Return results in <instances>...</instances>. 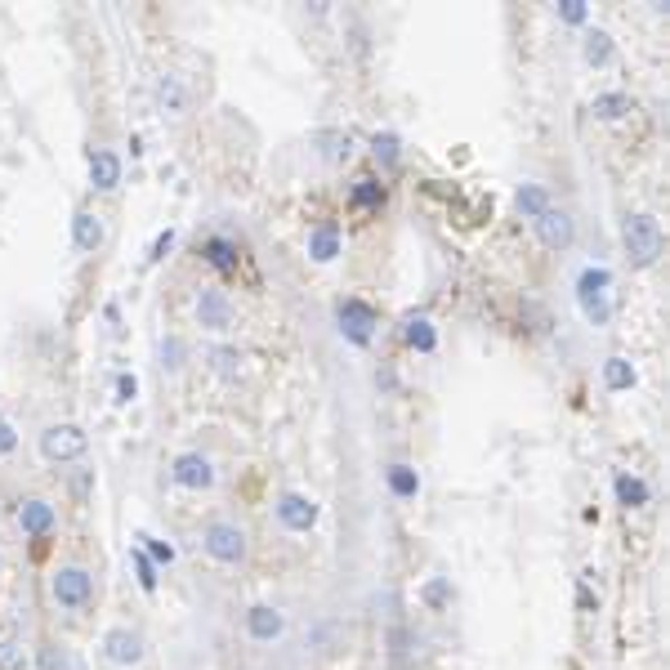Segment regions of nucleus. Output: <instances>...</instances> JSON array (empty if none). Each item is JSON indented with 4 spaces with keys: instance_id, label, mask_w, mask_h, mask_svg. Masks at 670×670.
Instances as JSON below:
<instances>
[{
    "instance_id": "nucleus-2",
    "label": "nucleus",
    "mask_w": 670,
    "mask_h": 670,
    "mask_svg": "<svg viewBox=\"0 0 670 670\" xmlns=\"http://www.w3.org/2000/svg\"><path fill=\"white\" fill-rule=\"evenodd\" d=\"M41 456L50 465H67V461H81L85 452H90V434H85L81 425H72V420H59V425H45L41 429Z\"/></svg>"
},
{
    "instance_id": "nucleus-30",
    "label": "nucleus",
    "mask_w": 670,
    "mask_h": 670,
    "mask_svg": "<svg viewBox=\"0 0 670 670\" xmlns=\"http://www.w3.org/2000/svg\"><path fill=\"white\" fill-rule=\"evenodd\" d=\"M130 559H134V572H139V586H143V590H148V595H152V590H157V563H152V559H148V554H143V550H134Z\"/></svg>"
},
{
    "instance_id": "nucleus-11",
    "label": "nucleus",
    "mask_w": 670,
    "mask_h": 670,
    "mask_svg": "<svg viewBox=\"0 0 670 670\" xmlns=\"http://www.w3.org/2000/svg\"><path fill=\"white\" fill-rule=\"evenodd\" d=\"M170 478H175L179 487H188V492H206V487H215V465L197 452H184L175 461V469H170Z\"/></svg>"
},
{
    "instance_id": "nucleus-22",
    "label": "nucleus",
    "mask_w": 670,
    "mask_h": 670,
    "mask_svg": "<svg viewBox=\"0 0 670 670\" xmlns=\"http://www.w3.org/2000/svg\"><path fill=\"white\" fill-rule=\"evenodd\" d=\"M519 210H523L528 219H536L541 210H550V193H545L541 184H523V188H519Z\"/></svg>"
},
{
    "instance_id": "nucleus-6",
    "label": "nucleus",
    "mask_w": 670,
    "mask_h": 670,
    "mask_svg": "<svg viewBox=\"0 0 670 670\" xmlns=\"http://www.w3.org/2000/svg\"><path fill=\"white\" fill-rule=\"evenodd\" d=\"M103 657H108L112 666H121V670H134V666H143V657H148V644H143V635L134 626H112L108 635H103Z\"/></svg>"
},
{
    "instance_id": "nucleus-7",
    "label": "nucleus",
    "mask_w": 670,
    "mask_h": 670,
    "mask_svg": "<svg viewBox=\"0 0 670 670\" xmlns=\"http://www.w3.org/2000/svg\"><path fill=\"white\" fill-rule=\"evenodd\" d=\"M18 528L23 536H32V541H45V536L59 532V510H54L50 501H41V496H32V501H18Z\"/></svg>"
},
{
    "instance_id": "nucleus-39",
    "label": "nucleus",
    "mask_w": 670,
    "mask_h": 670,
    "mask_svg": "<svg viewBox=\"0 0 670 670\" xmlns=\"http://www.w3.org/2000/svg\"><path fill=\"white\" fill-rule=\"evenodd\" d=\"M134 394H139V380H134V376H121V380H117V398L130 402Z\"/></svg>"
},
{
    "instance_id": "nucleus-24",
    "label": "nucleus",
    "mask_w": 670,
    "mask_h": 670,
    "mask_svg": "<svg viewBox=\"0 0 670 670\" xmlns=\"http://www.w3.org/2000/svg\"><path fill=\"white\" fill-rule=\"evenodd\" d=\"M206 260L219 268V273H233L237 268V251L224 242V237H215V242H206Z\"/></svg>"
},
{
    "instance_id": "nucleus-23",
    "label": "nucleus",
    "mask_w": 670,
    "mask_h": 670,
    "mask_svg": "<svg viewBox=\"0 0 670 670\" xmlns=\"http://www.w3.org/2000/svg\"><path fill=\"white\" fill-rule=\"evenodd\" d=\"M32 657H27L23 639H0V670H27Z\"/></svg>"
},
{
    "instance_id": "nucleus-13",
    "label": "nucleus",
    "mask_w": 670,
    "mask_h": 670,
    "mask_svg": "<svg viewBox=\"0 0 670 670\" xmlns=\"http://www.w3.org/2000/svg\"><path fill=\"white\" fill-rule=\"evenodd\" d=\"M282 630H286V617L273 603H255V608L246 612V635H251L255 644H273V639H282Z\"/></svg>"
},
{
    "instance_id": "nucleus-19",
    "label": "nucleus",
    "mask_w": 670,
    "mask_h": 670,
    "mask_svg": "<svg viewBox=\"0 0 670 670\" xmlns=\"http://www.w3.org/2000/svg\"><path fill=\"white\" fill-rule=\"evenodd\" d=\"M157 103L170 112V117H179V112L188 108V99H184V85H179L175 76H161V81H157Z\"/></svg>"
},
{
    "instance_id": "nucleus-38",
    "label": "nucleus",
    "mask_w": 670,
    "mask_h": 670,
    "mask_svg": "<svg viewBox=\"0 0 670 670\" xmlns=\"http://www.w3.org/2000/svg\"><path fill=\"white\" fill-rule=\"evenodd\" d=\"M170 246H175V233L166 228V233H161L157 242H152V255H148V260H166V251H170Z\"/></svg>"
},
{
    "instance_id": "nucleus-12",
    "label": "nucleus",
    "mask_w": 670,
    "mask_h": 670,
    "mask_svg": "<svg viewBox=\"0 0 670 670\" xmlns=\"http://www.w3.org/2000/svg\"><path fill=\"white\" fill-rule=\"evenodd\" d=\"M103 237H108V228H103V215L99 210H90V206H81L72 215V246L81 255H94L103 246Z\"/></svg>"
},
{
    "instance_id": "nucleus-29",
    "label": "nucleus",
    "mask_w": 670,
    "mask_h": 670,
    "mask_svg": "<svg viewBox=\"0 0 670 670\" xmlns=\"http://www.w3.org/2000/svg\"><path fill=\"white\" fill-rule=\"evenodd\" d=\"M41 670H76L72 666V653L63 644H45L41 648Z\"/></svg>"
},
{
    "instance_id": "nucleus-9",
    "label": "nucleus",
    "mask_w": 670,
    "mask_h": 670,
    "mask_svg": "<svg viewBox=\"0 0 670 670\" xmlns=\"http://www.w3.org/2000/svg\"><path fill=\"white\" fill-rule=\"evenodd\" d=\"M318 501L313 496H300V492H286L282 501H277V523H282L286 532H313L318 528Z\"/></svg>"
},
{
    "instance_id": "nucleus-35",
    "label": "nucleus",
    "mask_w": 670,
    "mask_h": 670,
    "mask_svg": "<svg viewBox=\"0 0 670 670\" xmlns=\"http://www.w3.org/2000/svg\"><path fill=\"white\" fill-rule=\"evenodd\" d=\"M18 447V434H14V425H9L5 416H0V456H9Z\"/></svg>"
},
{
    "instance_id": "nucleus-34",
    "label": "nucleus",
    "mask_w": 670,
    "mask_h": 670,
    "mask_svg": "<svg viewBox=\"0 0 670 670\" xmlns=\"http://www.w3.org/2000/svg\"><path fill=\"white\" fill-rule=\"evenodd\" d=\"M210 358H215V371H219V376H237V362H242V358H237L233 349H215Z\"/></svg>"
},
{
    "instance_id": "nucleus-3",
    "label": "nucleus",
    "mask_w": 670,
    "mask_h": 670,
    "mask_svg": "<svg viewBox=\"0 0 670 670\" xmlns=\"http://www.w3.org/2000/svg\"><path fill=\"white\" fill-rule=\"evenodd\" d=\"M201 550L215 563H224V568H237V563H246V550H251V545H246V532L237 528V523L215 519L201 528Z\"/></svg>"
},
{
    "instance_id": "nucleus-15",
    "label": "nucleus",
    "mask_w": 670,
    "mask_h": 670,
    "mask_svg": "<svg viewBox=\"0 0 670 670\" xmlns=\"http://www.w3.org/2000/svg\"><path fill=\"white\" fill-rule=\"evenodd\" d=\"M90 184L99 193H112L121 184V157L112 148H90Z\"/></svg>"
},
{
    "instance_id": "nucleus-21",
    "label": "nucleus",
    "mask_w": 670,
    "mask_h": 670,
    "mask_svg": "<svg viewBox=\"0 0 670 670\" xmlns=\"http://www.w3.org/2000/svg\"><path fill=\"white\" fill-rule=\"evenodd\" d=\"M630 108H635V103H630L626 94H599V99L590 103V112H595L599 121H621Z\"/></svg>"
},
{
    "instance_id": "nucleus-8",
    "label": "nucleus",
    "mask_w": 670,
    "mask_h": 670,
    "mask_svg": "<svg viewBox=\"0 0 670 670\" xmlns=\"http://www.w3.org/2000/svg\"><path fill=\"white\" fill-rule=\"evenodd\" d=\"M532 224H536V237H541V246H550V251H568L572 237H577V224H572V215H568V210H559V206L541 210Z\"/></svg>"
},
{
    "instance_id": "nucleus-31",
    "label": "nucleus",
    "mask_w": 670,
    "mask_h": 670,
    "mask_svg": "<svg viewBox=\"0 0 670 670\" xmlns=\"http://www.w3.org/2000/svg\"><path fill=\"white\" fill-rule=\"evenodd\" d=\"M371 152H376V161H385V166H398V139L394 134H376V139H371Z\"/></svg>"
},
{
    "instance_id": "nucleus-37",
    "label": "nucleus",
    "mask_w": 670,
    "mask_h": 670,
    "mask_svg": "<svg viewBox=\"0 0 670 670\" xmlns=\"http://www.w3.org/2000/svg\"><path fill=\"white\" fill-rule=\"evenodd\" d=\"M559 14L568 18V23H586V5H581V0H563Z\"/></svg>"
},
{
    "instance_id": "nucleus-17",
    "label": "nucleus",
    "mask_w": 670,
    "mask_h": 670,
    "mask_svg": "<svg viewBox=\"0 0 670 670\" xmlns=\"http://www.w3.org/2000/svg\"><path fill=\"white\" fill-rule=\"evenodd\" d=\"M617 501L626 505V510H639V505H648V483L635 474H617Z\"/></svg>"
},
{
    "instance_id": "nucleus-20",
    "label": "nucleus",
    "mask_w": 670,
    "mask_h": 670,
    "mask_svg": "<svg viewBox=\"0 0 670 670\" xmlns=\"http://www.w3.org/2000/svg\"><path fill=\"white\" fill-rule=\"evenodd\" d=\"M402 335H407V344H411V349H420V353H434V344H438L429 318H416V313L407 318V331H402Z\"/></svg>"
},
{
    "instance_id": "nucleus-40",
    "label": "nucleus",
    "mask_w": 670,
    "mask_h": 670,
    "mask_svg": "<svg viewBox=\"0 0 670 670\" xmlns=\"http://www.w3.org/2000/svg\"><path fill=\"white\" fill-rule=\"evenodd\" d=\"M0 568H5V559H0Z\"/></svg>"
},
{
    "instance_id": "nucleus-28",
    "label": "nucleus",
    "mask_w": 670,
    "mask_h": 670,
    "mask_svg": "<svg viewBox=\"0 0 670 670\" xmlns=\"http://www.w3.org/2000/svg\"><path fill=\"white\" fill-rule=\"evenodd\" d=\"M322 143H327V148H322V157H327L331 166H335V161H349V152H353L349 134H322Z\"/></svg>"
},
{
    "instance_id": "nucleus-16",
    "label": "nucleus",
    "mask_w": 670,
    "mask_h": 670,
    "mask_svg": "<svg viewBox=\"0 0 670 670\" xmlns=\"http://www.w3.org/2000/svg\"><path fill=\"white\" fill-rule=\"evenodd\" d=\"M309 255H313L318 264H331L335 255H340V233H335V224L313 228V237H309Z\"/></svg>"
},
{
    "instance_id": "nucleus-26",
    "label": "nucleus",
    "mask_w": 670,
    "mask_h": 670,
    "mask_svg": "<svg viewBox=\"0 0 670 670\" xmlns=\"http://www.w3.org/2000/svg\"><path fill=\"white\" fill-rule=\"evenodd\" d=\"M389 487H394L398 496H416V492H420V478H416V469H407V465H394V469H389Z\"/></svg>"
},
{
    "instance_id": "nucleus-32",
    "label": "nucleus",
    "mask_w": 670,
    "mask_h": 670,
    "mask_svg": "<svg viewBox=\"0 0 670 670\" xmlns=\"http://www.w3.org/2000/svg\"><path fill=\"white\" fill-rule=\"evenodd\" d=\"M420 599H425L429 608H443V603L452 599V590H447V581H429V586L420 590Z\"/></svg>"
},
{
    "instance_id": "nucleus-4",
    "label": "nucleus",
    "mask_w": 670,
    "mask_h": 670,
    "mask_svg": "<svg viewBox=\"0 0 670 670\" xmlns=\"http://www.w3.org/2000/svg\"><path fill=\"white\" fill-rule=\"evenodd\" d=\"M50 595L59 608H90L94 599V577L85 568H76V563H67V568H54L50 572Z\"/></svg>"
},
{
    "instance_id": "nucleus-1",
    "label": "nucleus",
    "mask_w": 670,
    "mask_h": 670,
    "mask_svg": "<svg viewBox=\"0 0 670 670\" xmlns=\"http://www.w3.org/2000/svg\"><path fill=\"white\" fill-rule=\"evenodd\" d=\"M621 242H626V255L635 268H653L666 251L662 224H657L653 215H630L626 224H621Z\"/></svg>"
},
{
    "instance_id": "nucleus-14",
    "label": "nucleus",
    "mask_w": 670,
    "mask_h": 670,
    "mask_svg": "<svg viewBox=\"0 0 670 670\" xmlns=\"http://www.w3.org/2000/svg\"><path fill=\"white\" fill-rule=\"evenodd\" d=\"M197 322L206 331H228L233 327V304L224 291H201L197 295Z\"/></svg>"
},
{
    "instance_id": "nucleus-25",
    "label": "nucleus",
    "mask_w": 670,
    "mask_h": 670,
    "mask_svg": "<svg viewBox=\"0 0 670 670\" xmlns=\"http://www.w3.org/2000/svg\"><path fill=\"white\" fill-rule=\"evenodd\" d=\"M608 54H612V36H608V32H599V27H595V32L586 36V63L603 67V63H608Z\"/></svg>"
},
{
    "instance_id": "nucleus-18",
    "label": "nucleus",
    "mask_w": 670,
    "mask_h": 670,
    "mask_svg": "<svg viewBox=\"0 0 670 670\" xmlns=\"http://www.w3.org/2000/svg\"><path fill=\"white\" fill-rule=\"evenodd\" d=\"M603 385H608L612 394L630 389V385H635V367H630L626 358H608V362H603Z\"/></svg>"
},
{
    "instance_id": "nucleus-5",
    "label": "nucleus",
    "mask_w": 670,
    "mask_h": 670,
    "mask_svg": "<svg viewBox=\"0 0 670 670\" xmlns=\"http://www.w3.org/2000/svg\"><path fill=\"white\" fill-rule=\"evenodd\" d=\"M608 286H612V273H608V268H586V273H581V282H577L581 313H586L595 327H608V318H612Z\"/></svg>"
},
{
    "instance_id": "nucleus-36",
    "label": "nucleus",
    "mask_w": 670,
    "mask_h": 670,
    "mask_svg": "<svg viewBox=\"0 0 670 670\" xmlns=\"http://www.w3.org/2000/svg\"><path fill=\"white\" fill-rule=\"evenodd\" d=\"M139 541H148V550H152V559H157V563H175V550H170L166 541H152V536H139Z\"/></svg>"
},
{
    "instance_id": "nucleus-10",
    "label": "nucleus",
    "mask_w": 670,
    "mask_h": 670,
    "mask_svg": "<svg viewBox=\"0 0 670 670\" xmlns=\"http://www.w3.org/2000/svg\"><path fill=\"white\" fill-rule=\"evenodd\" d=\"M335 318H340V331L349 335L353 344H371V335H376V309H371V304H362V300H340Z\"/></svg>"
},
{
    "instance_id": "nucleus-27",
    "label": "nucleus",
    "mask_w": 670,
    "mask_h": 670,
    "mask_svg": "<svg viewBox=\"0 0 670 670\" xmlns=\"http://www.w3.org/2000/svg\"><path fill=\"white\" fill-rule=\"evenodd\" d=\"M380 201H385V193H380V184H376V179H358V188H353V206L376 210Z\"/></svg>"
},
{
    "instance_id": "nucleus-33",
    "label": "nucleus",
    "mask_w": 670,
    "mask_h": 670,
    "mask_svg": "<svg viewBox=\"0 0 670 670\" xmlns=\"http://www.w3.org/2000/svg\"><path fill=\"white\" fill-rule=\"evenodd\" d=\"M161 367H170V371L184 367V344H179V340H166V344H161Z\"/></svg>"
}]
</instances>
